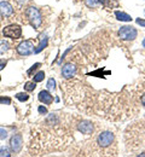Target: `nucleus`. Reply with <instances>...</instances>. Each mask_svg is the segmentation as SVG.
Masks as SVG:
<instances>
[{"mask_svg":"<svg viewBox=\"0 0 145 157\" xmlns=\"http://www.w3.org/2000/svg\"><path fill=\"white\" fill-rule=\"evenodd\" d=\"M11 149L15 154H18L21 150H22V146H23V138L21 134H15L12 138H11Z\"/></svg>","mask_w":145,"mask_h":157,"instance_id":"nucleus-6","label":"nucleus"},{"mask_svg":"<svg viewBox=\"0 0 145 157\" xmlns=\"http://www.w3.org/2000/svg\"><path fill=\"white\" fill-rule=\"evenodd\" d=\"M7 138V132L2 128H0V139H6Z\"/></svg>","mask_w":145,"mask_h":157,"instance_id":"nucleus-19","label":"nucleus"},{"mask_svg":"<svg viewBox=\"0 0 145 157\" xmlns=\"http://www.w3.org/2000/svg\"><path fill=\"white\" fill-rule=\"evenodd\" d=\"M0 156H10V154L6 149H0Z\"/></svg>","mask_w":145,"mask_h":157,"instance_id":"nucleus-22","label":"nucleus"},{"mask_svg":"<svg viewBox=\"0 0 145 157\" xmlns=\"http://www.w3.org/2000/svg\"><path fill=\"white\" fill-rule=\"evenodd\" d=\"M113 142H114V134L111 132H103L97 138V143L101 148H108L113 144Z\"/></svg>","mask_w":145,"mask_h":157,"instance_id":"nucleus-4","label":"nucleus"},{"mask_svg":"<svg viewBox=\"0 0 145 157\" xmlns=\"http://www.w3.org/2000/svg\"><path fill=\"white\" fill-rule=\"evenodd\" d=\"M25 16H27L28 21L30 22V24H31L35 29H38V28L41 25V23H42V16H41L40 11H39L36 7H33V6H31V7L27 8Z\"/></svg>","mask_w":145,"mask_h":157,"instance_id":"nucleus-1","label":"nucleus"},{"mask_svg":"<svg viewBox=\"0 0 145 157\" xmlns=\"http://www.w3.org/2000/svg\"><path fill=\"white\" fill-rule=\"evenodd\" d=\"M4 35L11 39H18L22 35V28L16 24H11L4 29Z\"/></svg>","mask_w":145,"mask_h":157,"instance_id":"nucleus-5","label":"nucleus"},{"mask_svg":"<svg viewBox=\"0 0 145 157\" xmlns=\"http://www.w3.org/2000/svg\"><path fill=\"white\" fill-rule=\"evenodd\" d=\"M54 88H56V81H54L53 78H50V80L47 81V89L53 91Z\"/></svg>","mask_w":145,"mask_h":157,"instance_id":"nucleus-17","label":"nucleus"},{"mask_svg":"<svg viewBox=\"0 0 145 157\" xmlns=\"http://www.w3.org/2000/svg\"><path fill=\"white\" fill-rule=\"evenodd\" d=\"M38 111H39V114H41V115L47 114V109L44 108V106H39V108H38Z\"/></svg>","mask_w":145,"mask_h":157,"instance_id":"nucleus-20","label":"nucleus"},{"mask_svg":"<svg viewBox=\"0 0 145 157\" xmlns=\"http://www.w3.org/2000/svg\"><path fill=\"white\" fill-rule=\"evenodd\" d=\"M119 35L122 40H126V41H132L137 38L138 35V32L136 28L131 27V25H124L120 28L119 30Z\"/></svg>","mask_w":145,"mask_h":157,"instance_id":"nucleus-2","label":"nucleus"},{"mask_svg":"<svg viewBox=\"0 0 145 157\" xmlns=\"http://www.w3.org/2000/svg\"><path fill=\"white\" fill-rule=\"evenodd\" d=\"M77 129H79L81 133H84V134H91L94 128H93V123H92V122H90V121H82V122L77 126Z\"/></svg>","mask_w":145,"mask_h":157,"instance_id":"nucleus-8","label":"nucleus"},{"mask_svg":"<svg viewBox=\"0 0 145 157\" xmlns=\"http://www.w3.org/2000/svg\"><path fill=\"white\" fill-rule=\"evenodd\" d=\"M38 98H39V100L41 102V103H44V104H51L52 102H53V98H52V95L47 92V91H41L40 93H39V95H38Z\"/></svg>","mask_w":145,"mask_h":157,"instance_id":"nucleus-10","label":"nucleus"},{"mask_svg":"<svg viewBox=\"0 0 145 157\" xmlns=\"http://www.w3.org/2000/svg\"><path fill=\"white\" fill-rule=\"evenodd\" d=\"M17 52L21 56H29V55H31L33 52H35V50H34V42L31 40H25V41L21 42L17 46Z\"/></svg>","mask_w":145,"mask_h":157,"instance_id":"nucleus-3","label":"nucleus"},{"mask_svg":"<svg viewBox=\"0 0 145 157\" xmlns=\"http://www.w3.org/2000/svg\"><path fill=\"white\" fill-rule=\"evenodd\" d=\"M0 103H2V104H11V99L10 98H0Z\"/></svg>","mask_w":145,"mask_h":157,"instance_id":"nucleus-21","label":"nucleus"},{"mask_svg":"<svg viewBox=\"0 0 145 157\" xmlns=\"http://www.w3.org/2000/svg\"><path fill=\"white\" fill-rule=\"evenodd\" d=\"M16 98H17L18 100H21V102H27V100L29 99V95H28L27 93H17V94H16Z\"/></svg>","mask_w":145,"mask_h":157,"instance_id":"nucleus-15","label":"nucleus"},{"mask_svg":"<svg viewBox=\"0 0 145 157\" xmlns=\"http://www.w3.org/2000/svg\"><path fill=\"white\" fill-rule=\"evenodd\" d=\"M140 100H142V104H143V105H144V106H145V93H144V94H143V95H142V98H140Z\"/></svg>","mask_w":145,"mask_h":157,"instance_id":"nucleus-25","label":"nucleus"},{"mask_svg":"<svg viewBox=\"0 0 145 157\" xmlns=\"http://www.w3.org/2000/svg\"><path fill=\"white\" fill-rule=\"evenodd\" d=\"M13 13L12 6L7 1H1L0 2V15L2 16H11Z\"/></svg>","mask_w":145,"mask_h":157,"instance_id":"nucleus-9","label":"nucleus"},{"mask_svg":"<svg viewBox=\"0 0 145 157\" xmlns=\"http://www.w3.org/2000/svg\"><path fill=\"white\" fill-rule=\"evenodd\" d=\"M76 74V67L73 63H68L62 69V75L65 78H71Z\"/></svg>","mask_w":145,"mask_h":157,"instance_id":"nucleus-7","label":"nucleus"},{"mask_svg":"<svg viewBox=\"0 0 145 157\" xmlns=\"http://www.w3.org/2000/svg\"><path fill=\"white\" fill-rule=\"evenodd\" d=\"M10 48V44L5 40H0V53H5Z\"/></svg>","mask_w":145,"mask_h":157,"instance_id":"nucleus-13","label":"nucleus"},{"mask_svg":"<svg viewBox=\"0 0 145 157\" xmlns=\"http://www.w3.org/2000/svg\"><path fill=\"white\" fill-rule=\"evenodd\" d=\"M40 65H41L40 63H35V64H34V65H33V67H31V68H30V69H29V70L27 72V74H28V75H30V74H31V73H33L34 70H36V69H38V68H39Z\"/></svg>","mask_w":145,"mask_h":157,"instance_id":"nucleus-18","label":"nucleus"},{"mask_svg":"<svg viewBox=\"0 0 145 157\" xmlns=\"http://www.w3.org/2000/svg\"><path fill=\"white\" fill-rule=\"evenodd\" d=\"M143 47H145V39L143 40Z\"/></svg>","mask_w":145,"mask_h":157,"instance_id":"nucleus-26","label":"nucleus"},{"mask_svg":"<svg viewBox=\"0 0 145 157\" xmlns=\"http://www.w3.org/2000/svg\"><path fill=\"white\" fill-rule=\"evenodd\" d=\"M47 46V38L46 36H44V39L40 41V44H39V46H38V48L35 50V53H39V52H41L45 47Z\"/></svg>","mask_w":145,"mask_h":157,"instance_id":"nucleus-12","label":"nucleus"},{"mask_svg":"<svg viewBox=\"0 0 145 157\" xmlns=\"http://www.w3.org/2000/svg\"><path fill=\"white\" fill-rule=\"evenodd\" d=\"M115 16H116V18H117L119 21H121V22H131V21H132V18H131L130 15H127V13H125V12H121V11H115Z\"/></svg>","mask_w":145,"mask_h":157,"instance_id":"nucleus-11","label":"nucleus"},{"mask_svg":"<svg viewBox=\"0 0 145 157\" xmlns=\"http://www.w3.org/2000/svg\"><path fill=\"white\" fill-rule=\"evenodd\" d=\"M35 87H36L35 81H33V82H27V83L24 85V89H25V91H28V92L34 91V89H35Z\"/></svg>","mask_w":145,"mask_h":157,"instance_id":"nucleus-14","label":"nucleus"},{"mask_svg":"<svg viewBox=\"0 0 145 157\" xmlns=\"http://www.w3.org/2000/svg\"><path fill=\"white\" fill-rule=\"evenodd\" d=\"M136 22H137V24H139V25H142V27H144V28H145V19L137 18V19H136Z\"/></svg>","mask_w":145,"mask_h":157,"instance_id":"nucleus-23","label":"nucleus"},{"mask_svg":"<svg viewBox=\"0 0 145 157\" xmlns=\"http://www.w3.org/2000/svg\"><path fill=\"white\" fill-rule=\"evenodd\" d=\"M5 65H6V61H0V70L4 69Z\"/></svg>","mask_w":145,"mask_h":157,"instance_id":"nucleus-24","label":"nucleus"},{"mask_svg":"<svg viewBox=\"0 0 145 157\" xmlns=\"http://www.w3.org/2000/svg\"><path fill=\"white\" fill-rule=\"evenodd\" d=\"M44 78H45V73H44V72H39V73L34 76V81H35V82H41V81L44 80Z\"/></svg>","mask_w":145,"mask_h":157,"instance_id":"nucleus-16","label":"nucleus"}]
</instances>
